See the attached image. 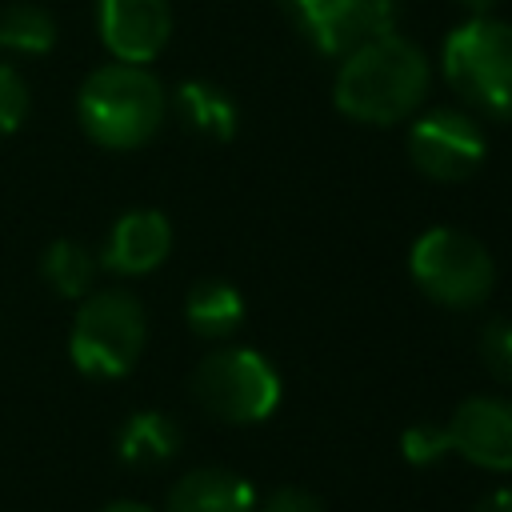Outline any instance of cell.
<instances>
[{"label": "cell", "mask_w": 512, "mask_h": 512, "mask_svg": "<svg viewBox=\"0 0 512 512\" xmlns=\"http://www.w3.org/2000/svg\"><path fill=\"white\" fill-rule=\"evenodd\" d=\"M276 8H280V12H284V16L304 32V28L312 24V16L324 8V0H276Z\"/></svg>", "instance_id": "cell-22"}, {"label": "cell", "mask_w": 512, "mask_h": 512, "mask_svg": "<svg viewBox=\"0 0 512 512\" xmlns=\"http://www.w3.org/2000/svg\"><path fill=\"white\" fill-rule=\"evenodd\" d=\"M184 320L204 340H228L244 324V300L224 280H200L184 300Z\"/></svg>", "instance_id": "cell-13"}, {"label": "cell", "mask_w": 512, "mask_h": 512, "mask_svg": "<svg viewBox=\"0 0 512 512\" xmlns=\"http://www.w3.org/2000/svg\"><path fill=\"white\" fill-rule=\"evenodd\" d=\"M96 20H100L104 48L124 64L156 60L172 36L168 0H100Z\"/></svg>", "instance_id": "cell-9"}, {"label": "cell", "mask_w": 512, "mask_h": 512, "mask_svg": "<svg viewBox=\"0 0 512 512\" xmlns=\"http://www.w3.org/2000/svg\"><path fill=\"white\" fill-rule=\"evenodd\" d=\"M408 272H412L416 288L444 308H472V304L488 300V292L496 284V264H492L488 248L476 236L448 228V224L416 236V244L408 252Z\"/></svg>", "instance_id": "cell-4"}, {"label": "cell", "mask_w": 512, "mask_h": 512, "mask_svg": "<svg viewBox=\"0 0 512 512\" xmlns=\"http://www.w3.org/2000/svg\"><path fill=\"white\" fill-rule=\"evenodd\" d=\"M168 512H256V492L228 468H192L172 484Z\"/></svg>", "instance_id": "cell-12"}, {"label": "cell", "mask_w": 512, "mask_h": 512, "mask_svg": "<svg viewBox=\"0 0 512 512\" xmlns=\"http://www.w3.org/2000/svg\"><path fill=\"white\" fill-rule=\"evenodd\" d=\"M448 448L488 472H512V400L472 396L444 424Z\"/></svg>", "instance_id": "cell-8"}, {"label": "cell", "mask_w": 512, "mask_h": 512, "mask_svg": "<svg viewBox=\"0 0 512 512\" xmlns=\"http://www.w3.org/2000/svg\"><path fill=\"white\" fill-rule=\"evenodd\" d=\"M408 160L432 180H468L484 164V128L460 108H432L408 128Z\"/></svg>", "instance_id": "cell-7"}, {"label": "cell", "mask_w": 512, "mask_h": 512, "mask_svg": "<svg viewBox=\"0 0 512 512\" xmlns=\"http://www.w3.org/2000/svg\"><path fill=\"white\" fill-rule=\"evenodd\" d=\"M28 84L20 80V72L12 64H0V136L16 132L28 116Z\"/></svg>", "instance_id": "cell-20"}, {"label": "cell", "mask_w": 512, "mask_h": 512, "mask_svg": "<svg viewBox=\"0 0 512 512\" xmlns=\"http://www.w3.org/2000/svg\"><path fill=\"white\" fill-rule=\"evenodd\" d=\"M480 360L500 384H512V316L488 320L480 332Z\"/></svg>", "instance_id": "cell-18"}, {"label": "cell", "mask_w": 512, "mask_h": 512, "mask_svg": "<svg viewBox=\"0 0 512 512\" xmlns=\"http://www.w3.org/2000/svg\"><path fill=\"white\" fill-rule=\"evenodd\" d=\"M472 512H512V488H496V492H488Z\"/></svg>", "instance_id": "cell-23"}, {"label": "cell", "mask_w": 512, "mask_h": 512, "mask_svg": "<svg viewBox=\"0 0 512 512\" xmlns=\"http://www.w3.org/2000/svg\"><path fill=\"white\" fill-rule=\"evenodd\" d=\"M400 452H404L408 464L428 468V464H436V460H440L444 452H452V448H448L444 424H412V428L404 432V440H400Z\"/></svg>", "instance_id": "cell-19"}, {"label": "cell", "mask_w": 512, "mask_h": 512, "mask_svg": "<svg viewBox=\"0 0 512 512\" xmlns=\"http://www.w3.org/2000/svg\"><path fill=\"white\" fill-rule=\"evenodd\" d=\"M168 248H172V224L152 208H136L112 224L100 260L120 276H144L168 260Z\"/></svg>", "instance_id": "cell-11"}, {"label": "cell", "mask_w": 512, "mask_h": 512, "mask_svg": "<svg viewBox=\"0 0 512 512\" xmlns=\"http://www.w3.org/2000/svg\"><path fill=\"white\" fill-rule=\"evenodd\" d=\"M452 92L488 120H512V24L468 16L440 52Z\"/></svg>", "instance_id": "cell-3"}, {"label": "cell", "mask_w": 512, "mask_h": 512, "mask_svg": "<svg viewBox=\"0 0 512 512\" xmlns=\"http://www.w3.org/2000/svg\"><path fill=\"white\" fill-rule=\"evenodd\" d=\"M176 448H180V428L164 412H136V416L124 420V428L116 436V452L132 468L164 464V460L176 456Z\"/></svg>", "instance_id": "cell-14"}, {"label": "cell", "mask_w": 512, "mask_h": 512, "mask_svg": "<svg viewBox=\"0 0 512 512\" xmlns=\"http://www.w3.org/2000/svg\"><path fill=\"white\" fill-rule=\"evenodd\" d=\"M76 112H80V128L96 144L128 152V148L148 144L160 132L164 112H168V96L144 64L116 60V64L96 68L84 80Z\"/></svg>", "instance_id": "cell-2"}, {"label": "cell", "mask_w": 512, "mask_h": 512, "mask_svg": "<svg viewBox=\"0 0 512 512\" xmlns=\"http://www.w3.org/2000/svg\"><path fill=\"white\" fill-rule=\"evenodd\" d=\"M400 0H324V8L304 28L308 44L320 56H348L364 40H376L384 32H396Z\"/></svg>", "instance_id": "cell-10"}, {"label": "cell", "mask_w": 512, "mask_h": 512, "mask_svg": "<svg viewBox=\"0 0 512 512\" xmlns=\"http://www.w3.org/2000/svg\"><path fill=\"white\" fill-rule=\"evenodd\" d=\"M56 44V24L44 8L36 4H12L0 16V48L20 52V56H40Z\"/></svg>", "instance_id": "cell-17"}, {"label": "cell", "mask_w": 512, "mask_h": 512, "mask_svg": "<svg viewBox=\"0 0 512 512\" xmlns=\"http://www.w3.org/2000/svg\"><path fill=\"white\" fill-rule=\"evenodd\" d=\"M464 12H472V16H488L492 8H496V0H456Z\"/></svg>", "instance_id": "cell-24"}, {"label": "cell", "mask_w": 512, "mask_h": 512, "mask_svg": "<svg viewBox=\"0 0 512 512\" xmlns=\"http://www.w3.org/2000/svg\"><path fill=\"white\" fill-rule=\"evenodd\" d=\"M144 336H148V324H144V308L136 304V296L120 288L96 292L80 304L72 320L68 356L84 376L116 380L132 372V364L140 360Z\"/></svg>", "instance_id": "cell-5"}, {"label": "cell", "mask_w": 512, "mask_h": 512, "mask_svg": "<svg viewBox=\"0 0 512 512\" xmlns=\"http://www.w3.org/2000/svg\"><path fill=\"white\" fill-rule=\"evenodd\" d=\"M100 512H152V508L132 504V500H116V504H108V508H100Z\"/></svg>", "instance_id": "cell-25"}, {"label": "cell", "mask_w": 512, "mask_h": 512, "mask_svg": "<svg viewBox=\"0 0 512 512\" xmlns=\"http://www.w3.org/2000/svg\"><path fill=\"white\" fill-rule=\"evenodd\" d=\"M260 512H324V508L308 488H276Z\"/></svg>", "instance_id": "cell-21"}, {"label": "cell", "mask_w": 512, "mask_h": 512, "mask_svg": "<svg viewBox=\"0 0 512 512\" xmlns=\"http://www.w3.org/2000/svg\"><path fill=\"white\" fill-rule=\"evenodd\" d=\"M192 396L224 424H260L280 404V376L252 348H220L192 372Z\"/></svg>", "instance_id": "cell-6"}, {"label": "cell", "mask_w": 512, "mask_h": 512, "mask_svg": "<svg viewBox=\"0 0 512 512\" xmlns=\"http://www.w3.org/2000/svg\"><path fill=\"white\" fill-rule=\"evenodd\" d=\"M40 272H44V280H48L60 296L76 300V296H84V292L92 288L96 256H92L80 240H56V244H48V252L40 256Z\"/></svg>", "instance_id": "cell-16"}, {"label": "cell", "mask_w": 512, "mask_h": 512, "mask_svg": "<svg viewBox=\"0 0 512 512\" xmlns=\"http://www.w3.org/2000/svg\"><path fill=\"white\" fill-rule=\"evenodd\" d=\"M176 112L184 128L204 140H232L236 136V104L208 80H184L176 88Z\"/></svg>", "instance_id": "cell-15"}, {"label": "cell", "mask_w": 512, "mask_h": 512, "mask_svg": "<svg viewBox=\"0 0 512 512\" xmlns=\"http://www.w3.org/2000/svg\"><path fill=\"white\" fill-rule=\"evenodd\" d=\"M428 80L432 72L420 44L400 32H384L340 56L332 100L344 116L360 124H400L424 100Z\"/></svg>", "instance_id": "cell-1"}]
</instances>
